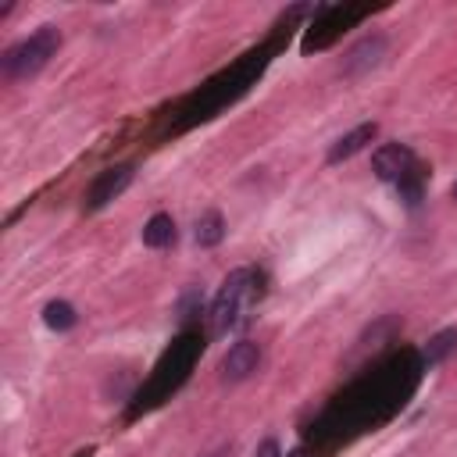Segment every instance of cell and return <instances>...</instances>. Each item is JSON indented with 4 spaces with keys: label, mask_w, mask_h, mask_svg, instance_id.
I'll use <instances>...</instances> for the list:
<instances>
[{
    "label": "cell",
    "mask_w": 457,
    "mask_h": 457,
    "mask_svg": "<svg viewBox=\"0 0 457 457\" xmlns=\"http://www.w3.org/2000/svg\"><path fill=\"white\" fill-rule=\"evenodd\" d=\"M450 193H453V200H457V182H453V186H450Z\"/></svg>",
    "instance_id": "17"
},
{
    "label": "cell",
    "mask_w": 457,
    "mask_h": 457,
    "mask_svg": "<svg viewBox=\"0 0 457 457\" xmlns=\"http://www.w3.org/2000/svg\"><path fill=\"white\" fill-rule=\"evenodd\" d=\"M257 364H261V346L250 343V339H239L221 357V378L225 382H243V378H250L257 371Z\"/></svg>",
    "instance_id": "6"
},
{
    "label": "cell",
    "mask_w": 457,
    "mask_h": 457,
    "mask_svg": "<svg viewBox=\"0 0 457 457\" xmlns=\"http://www.w3.org/2000/svg\"><path fill=\"white\" fill-rule=\"evenodd\" d=\"M414 164H418V157H414V150L403 146V143H386V146H378V150L371 154V171H375L378 182H393V186H396Z\"/></svg>",
    "instance_id": "5"
},
{
    "label": "cell",
    "mask_w": 457,
    "mask_h": 457,
    "mask_svg": "<svg viewBox=\"0 0 457 457\" xmlns=\"http://www.w3.org/2000/svg\"><path fill=\"white\" fill-rule=\"evenodd\" d=\"M257 457H282V450H278L275 439H264V443L257 446Z\"/></svg>",
    "instance_id": "15"
},
{
    "label": "cell",
    "mask_w": 457,
    "mask_h": 457,
    "mask_svg": "<svg viewBox=\"0 0 457 457\" xmlns=\"http://www.w3.org/2000/svg\"><path fill=\"white\" fill-rule=\"evenodd\" d=\"M57 46H61V32L54 25L36 29L29 39H21L18 46H11L4 54V75L7 79H29V75H36L39 68H46V61L57 54Z\"/></svg>",
    "instance_id": "3"
},
{
    "label": "cell",
    "mask_w": 457,
    "mask_h": 457,
    "mask_svg": "<svg viewBox=\"0 0 457 457\" xmlns=\"http://www.w3.org/2000/svg\"><path fill=\"white\" fill-rule=\"evenodd\" d=\"M175 221H171V214H154L146 225H143V243L150 246V250H164V246H171L175 243Z\"/></svg>",
    "instance_id": "10"
},
{
    "label": "cell",
    "mask_w": 457,
    "mask_h": 457,
    "mask_svg": "<svg viewBox=\"0 0 457 457\" xmlns=\"http://www.w3.org/2000/svg\"><path fill=\"white\" fill-rule=\"evenodd\" d=\"M396 196H400L407 207H418V204H421V196H425V168H421V164H414V168L396 182Z\"/></svg>",
    "instance_id": "12"
},
{
    "label": "cell",
    "mask_w": 457,
    "mask_h": 457,
    "mask_svg": "<svg viewBox=\"0 0 457 457\" xmlns=\"http://www.w3.org/2000/svg\"><path fill=\"white\" fill-rule=\"evenodd\" d=\"M321 14H325V21H314L311 32H318V29H325V32L314 36V39H303V50H321V46H328V43L339 36V29H346L350 21L361 18L357 7H321Z\"/></svg>",
    "instance_id": "7"
},
{
    "label": "cell",
    "mask_w": 457,
    "mask_h": 457,
    "mask_svg": "<svg viewBox=\"0 0 457 457\" xmlns=\"http://www.w3.org/2000/svg\"><path fill=\"white\" fill-rule=\"evenodd\" d=\"M132 179H136V168L132 164H114V168H104L93 182H89V189H86V200H82V211L86 214H96V211H104L111 200H118L129 186H132Z\"/></svg>",
    "instance_id": "4"
},
{
    "label": "cell",
    "mask_w": 457,
    "mask_h": 457,
    "mask_svg": "<svg viewBox=\"0 0 457 457\" xmlns=\"http://www.w3.org/2000/svg\"><path fill=\"white\" fill-rule=\"evenodd\" d=\"M200 350H204V339H200V336H182V339H175L171 350L161 357V364H157L154 378L146 382V389H139V396H136V403H132L129 414L136 418L139 411H150V407H157L168 393H175V389L186 382V375H189V368H193V361H196Z\"/></svg>",
    "instance_id": "2"
},
{
    "label": "cell",
    "mask_w": 457,
    "mask_h": 457,
    "mask_svg": "<svg viewBox=\"0 0 457 457\" xmlns=\"http://www.w3.org/2000/svg\"><path fill=\"white\" fill-rule=\"evenodd\" d=\"M43 321H46V328L64 332V328H71V325L79 321V314H75V307H71L68 300H50V303L43 307Z\"/></svg>",
    "instance_id": "13"
},
{
    "label": "cell",
    "mask_w": 457,
    "mask_h": 457,
    "mask_svg": "<svg viewBox=\"0 0 457 457\" xmlns=\"http://www.w3.org/2000/svg\"><path fill=\"white\" fill-rule=\"evenodd\" d=\"M378 136V125L375 121H364V125H357V129H350L346 136H339L332 146H328V154H325V161L328 164H343V161H350L353 154H361L371 139Z\"/></svg>",
    "instance_id": "8"
},
{
    "label": "cell",
    "mask_w": 457,
    "mask_h": 457,
    "mask_svg": "<svg viewBox=\"0 0 457 457\" xmlns=\"http://www.w3.org/2000/svg\"><path fill=\"white\" fill-rule=\"evenodd\" d=\"M453 343H457V332L453 328H446V332H439L432 343H428V364H436V361H443L450 350H453Z\"/></svg>",
    "instance_id": "14"
},
{
    "label": "cell",
    "mask_w": 457,
    "mask_h": 457,
    "mask_svg": "<svg viewBox=\"0 0 457 457\" xmlns=\"http://www.w3.org/2000/svg\"><path fill=\"white\" fill-rule=\"evenodd\" d=\"M382 54H386V39H382V36H371V39H364L361 46H353V50H350V57H346L343 71H346V75H361L364 68L378 64V57H382Z\"/></svg>",
    "instance_id": "9"
},
{
    "label": "cell",
    "mask_w": 457,
    "mask_h": 457,
    "mask_svg": "<svg viewBox=\"0 0 457 457\" xmlns=\"http://www.w3.org/2000/svg\"><path fill=\"white\" fill-rule=\"evenodd\" d=\"M196 243L200 246H218L221 239H225V218L218 214V211H204L200 218H196Z\"/></svg>",
    "instance_id": "11"
},
{
    "label": "cell",
    "mask_w": 457,
    "mask_h": 457,
    "mask_svg": "<svg viewBox=\"0 0 457 457\" xmlns=\"http://www.w3.org/2000/svg\"><path fill=\"white\" fill-rule=\"evenodd\" d=\"M286 457H311V453H307V450H303V446H296V450H289V453H286Z\"/></svg>",
    "instance_id": "16"
},
{
    "label": "cell",
    "mask_w": 457,
    "mask_h": 457,
    "mask_svg": "<svg viewBox=\"0 0 457 457\" xmlns=\"http://www.w3.org/2000/svg\"><path fill=\"white\" fill-rule=\"evenodd\" d=\"M264 296V275L257 268H236L225 275L221 289L214 293L211 300V332L214 336H225V332H236L250 321V314L257 311Z\"/></svg>",
    "instance_id": "1"
}]
</instances>
